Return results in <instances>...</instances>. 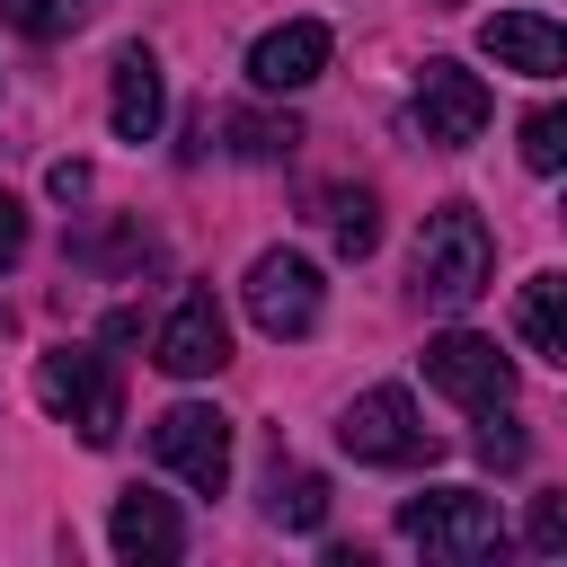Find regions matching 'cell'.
I'll return each instance as SVG.
<instances>
[{
	"instance_id": "cell-18",
	"label": "cell",
	"mask_w": 567,
	"mask_h": 567,
	"mask_svg": "<svg viewBox=\"0 0 567 567\" xmlns=\"http://www.w3.org/2000/svg\"><path fill=\"white\" fill-rule=\"evenodd\" d=\"M221 133H230V151H239V159H284V151L301 142V124H292V115H221Z\"/></svg>"
},
{
	"instance_id": "cell-8",
	"label": "cell",
	"mask_w": 567,
	"mask_h": 567,
	"mask_svg": "<svg viewBox=\"0 0 567 567\" xmlns=\"http://www.w3.org/2000/svg\"><path fill=\"white\" fill-rule=\"evenodd\" d=\"M151 363H159L168 381H213V372L230 363V319H221V301H213V292H186V301L159 319Z\"/></svg>"
},
{
	"instance_id": "cell-2",
	"label": "cell",
	"mask_w": 567,
	"mask_h": 567,
	"mask_svg": "<svg viewBox=\"0 0 567 567\" xmlns=\"http://www.w3.org/2000/svg\"><path fill=\"white\" fill-rule=\"evenodd\" d=\"M35 399H44V416L80 425L89 452H106V443L124 434V390H115V372H106L97 346H53V354H35Z\"/></svg>"
},
{
	"instance_id": "cell-16",
	"label": "cell",
	"mask_w": 567,
	"mask_h": 567,
	"mask_svg": "<svg viewBox=\"0 0 567 567\" xmlns=\"http://www.w3.org/2000/svg\"><path fill=\"white\" fill-rule=\"evenodd\" d=\"M266 514H275L284 532H319V523H328V478H319V470H275Z\"/></svg>"
},
{
	"instance_id": "cell-13",
	"label": "cell",
	"mask_w": 567,
	"mask_h": 567,
	"mask_svg": "<svg viewBox=\"0 0 567 567\" xmlns=\"http://www.w3.org/2000/svg\"><path fill=\"white\" fill-rule=\"evenodd\" d=\"M159 115H168L159 53L124 44V53H115V89H106V124H115V142H151V133H159Z\"/></svg>"
},
{
	"instance_id": "cell-15",
	"label": "cell",
	"mask_w": 567,
	"mask_h": 567,
	"mask_svg": "<svg viewBox=\"0 0 567 567\" xmlns=\"http://www.w3.org/2000/svg\"><path fill=\"white\" fill-rule=\"evenodd\" d=\"M328 239H337V257H372V248H381V204H372V186H337V195H328Z\"/></svg>"
},
{
	"instance_id": "cell-3",
	"label": "cell",
	"mask_w": 567,
	"mask_h": 567,
	"mask_svg": "<svg viewBox=\"0 0 567 567\" xmlns=\"http://www.w3.org/2000/svg\"><path fill=\"white\" fill-rule=\"evenodd\" d=\"M399 540H416L425 558H487L505 540V523L478 487H416L399 505Z\"/></svg>"
},
{
	"instance_id": "cell-22",
	"label": "cell",
	"mask_w": 567,
	"mask_h": 567,
	"mask_svg": "<svg viewBox=\"0 0 567 567\" xmlns=\"http://www.w3.org/2000/svg\"><path fill=\"white\" fill-rule=\"evenodd\" d=\"M18 257H27V204H18L9 186H0V275H9Z\"/></svg>"
},
{
	"instance_id": "cell-6",
	"label": "cell",
	"mask_w": 567,
	"mask_h": 567,
	"mask_svg": "<svg viewBox=\"0 0 567 567\" xmlns=\"http://www.w3.org/2000/svg\"><path fill=\"white\" fill-rule=\"evenodd\" d=\"M239 301H248V319H257L266 337H310V328H319V266H310L301 248H266V257L248 266Z\"/></svg>"
},
{
	"instance_id": "cell-4",
	"label": "cell",
	"mask_w": 567,
	"mask_h": 567,
	"mask_svg": "<svg viewBox=\"0 0 567 567\" xmlns=\"http://www.w3.org/2000/svg\"><path fill=\"white\" fill-rule=\"evenodd\" d=\"M151 461L177 470L195 496H221V487H230V416L204 408V399L159 408V416H151Z\"/></svg>"
},
{
	"instance_id": "cell-21",
	"label": "cell",
	"mask_w": 567,
	"mask_h": 567,
	"mask_svg": "<svg viewBox=\"0 0 567 567\" xmlns=\"http://www.w3.org/2000/svg\"><path fill=\"white\" fill-rule=\"evenodd\" d=\"M532 549H540V558L567 549V496H532Z\"/></svg>"
},
{
	"instance_id": "cell-17",
	"label": "cell",
	"mask_w": 567,
	"mask_h": 567,
	"mask_svg": "<svg viewBox=\"0 0 567 567\" xmlns=\"http://www.w3.org/2000/svg\"><path fill=\"white\" fill-rule=\"evenodd\" d=\"M470 416H478V461H487V470H523V461H532V434L514 425V399L470 408Z\"/></svg>"
},
{
	"instance_id": "cell-9",
	"label": "cell",
	"mask_w": 567,
	"mask_h": 567,
	"mask_svg": "<svg viewBox=\"0 0 567 567\" xmlns=\"http://www.w3.org/2000/svg\"><path fill=\"white\" fill-rule=\"evenodd\" d=\"M425 381H434L443 399H461V408L514 399V363H505L496 337H478V328H443V337L425 346Z\"/></svg>"
},
{
	"instance_id": "cell-1",
	"label": "cell",
	"mask_w": 567,
	"mask_h": 567,
	"mask_svg": "<svg viewBox=\"0 0 567 567\" xmlns=\"http://www.w3.org/2000/svg\"><path fill=\"white\" fill-rule=\"evenodd\" d=\"M408 284L425 310H470L487 284H496V239L470 204H434L425 230H416V257H408Z\"/></svg>"
},
{
	"instance_id": "cell-12",
	"label": "cell",
	"mask_w": 567,
	"mask_h": 567,
	"mask_svg": "<svg viewBox=\"0 0 567 567\" xmlns=\"http://www.w3.org/2000/svg\"><path fill=\"white\" fill-rule=\"evenodd\" d=\"M478 44H487V62L523 71V80H558V71H567V35H558L540 9H496V18L478 27Z\"/></svg>"
},
{
	"instance_id": "cell-10",
	"label": "cell",
	"mask_w": 567,
	"mask_h": 567,
	"mask_svg": "<svg viewBox=\"0 0 567 567\" xmlns=\"http://www.w3.org/2000/svg\"><path fill=\"white\" fill-rule=\"evenodd\" d=\"M328 27L319 18H284V27H266L257 44H248V80L266 89V97H292V89H310L319 71H328Z\"/></svg>"
},
{
	"instance_id": "cell-23",
	"label": "cell",
	"mask_w": 567,
	"mask_h": 567,
	"mask_svg": "<svg viewBox=\"0 0 567 567\" xmlns=\"http://www.w3.org/2000/svg\"><path fill=\"white\" fill-rule=\"evenodd\" d=\"M53 195L80 204V195H89V159H53Z\"/></svg>"
},
{
	"instance_id": "cell-5",
	"label": "cell",
	"mask_w": 567,
	"mask_h": 567,
	"mask_svg": "<svg viewBox=\"0 0 567 567\" xmlns=\"http://www.w3.org/2000/svg\"><path fill=\"white\" fill-rule=\"evenodd\" d=\"M337 443H346L354 461H372V470H399V461H434V434L416 425V399H408L399 381H381V390L346 399V416H337Z\"/></svg>"
},
{
	"instance_id": "cell-7",
	"label": "cell",
	"mask_w": 567,
	"mask_h": 567,
	"mask_svg": "<svg viewBox=\"0 0 567 567\" xmlns=\"http://www.w3.org/2000/svg\"><path fill=\"white\" fill-rule=\"evenodd\" d=\"M487 115H496V97H487L478 71H461V62H425L416 71V133L434 151H470L487 133Z\"/></svg>"
},
{
	"instance_id": "cell-20",
	"label": "cell",
	"mask_w": 567,
	"mask_h": 567,
	"mask_svg": "<svg viewBox=\"0 0 567 567\" xmlns=\"http://www.w3.org/2000/svg\"><path fill=\"white\" fill-rule=\"evenodd\" d=\"M80 9H89V0H0V18H9L18 35H35V44L71 35V27H80Z\"/></svg>"
},
{
	"instance_id": "cell-19",
	"label": "cell",
	"mask_w": 567,
	"mask_h": 567,
	"mask_svg": "<svg viewBox=\"0 0 567 567\" xmlns=\"http://www.w3.org/2000/svg\"><path fill=\"white\" fill-rule=\"evenodd\" d=\"M558 159H567V115L558 106H532L523 115V168L532 177H558Z\"/></svg>"
},
{
	"instance_id": "cell-11",
	"label": "cell",
	"mask_w": 567,
	"mask_h": 567,
	"mask_svg": "<svg viewBox=\"0 0 567 567\" xmlns=\"http://www.w3.org/2000/svg\"><path fill=\"white\" fill-rule=\"evenodd\" d=\"M106 540H115V558H142V567L186 558V523H177V505H168V496H151V487H124V496H115Z\"/></svg>"
},
{
	"instance_id": "cell-14",
	"label": "cell",
	"mask_w": 567,
	"mask_h": 567,
	"mask_svg": "<svg viewBox=\"0 0 567 567\" xmlns=\"http://www.w3.org/2000/svg\"><path fill=\"white\" fill-rule=\"evenodd\" d=\"M514 328L540 363H567V275H532L523 301H514Z\"/></svg>"
}]
</instances>
